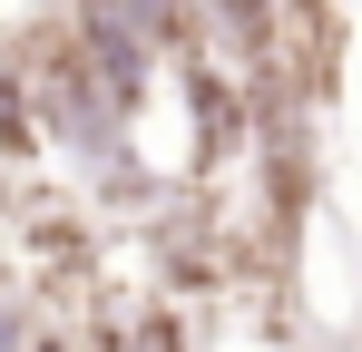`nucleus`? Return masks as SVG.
<instances>
[{
	"label": "nucleus",
	"instance_id": "nucleus-3",
	"mask_svg": "<svg viewBox=\"0 0 362 352\" xmlns=\"http://www.w3.org/2000/svg\"><path fill=\"white\" fill-rule=\"evenodd\" d=\"M30 343V303H20V284L0 274V352H20Z\"/></svg>",
	"mask_w": 362,
	"mask_h": 352
},
{
	"label": "nucleus",
	"instance_id": "nucleus-2",
	"mask_svg": "<svg viewBox=\"0 0 362 352\" xmlns=\"http://www.w3.org/2000/svg\"><path fill=\"white\" fill-rule=\"evenodd\" d=\"M284 30V0H196V49L226 59V69H255Z\"/></svg>",
	"mask_w": 362,
	"mask_h": 352
},
{
	"label": "nucleus",
	"instance_id": "nucleus-1",
	"mask_svg": "<svg viewBox=\"0 0 362 352\" xmlns=\"http://www.w3.org/2000/svg\"><path fill=\"white\" fill-rule=\"evenodd\" d=\"M69 40L118 88H147L157 59H177L196 40V0H69Z\"/></svg>",
	"mask_w": 362,
	"mask_h": 352
}]
</instances>
